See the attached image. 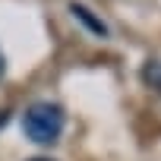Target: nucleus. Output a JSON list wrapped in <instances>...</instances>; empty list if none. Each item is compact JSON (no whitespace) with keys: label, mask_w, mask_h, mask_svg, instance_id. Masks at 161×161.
Listing matches in <instances>:
<instances>
[{"label":"nucleus","mask_w":161,"mask_h":161,"mask_svg":"<svg viewBox=\"0 0 161 161\" xmlns=\"http://www.w3.org/2000/svg\"><path fill=\"white\" fill-rule=\"evenodd\" d=\"M63 126H66V114L57 101H35L22 114V130L38 145H54L63 136Z\"/></svg>","instance_id":"nucleus-1"},{"label":"nucleus","mask_w":161,"mask_h":161,"mask_svg":"<svg viewBox=\"0 0 161 161\" xmlns=\"http://www.w3.org/2000/svg\"><path fill=\"white\" fill-rule=\"evenodd\" d=\"M69 13H73V19H79V22H82V25H86L95 38H108V35H111V29L104 25V19H98V16H95L86 3H76V0H73V3H69Z\"/></svg>","instance_id":"nucleus-2"},{"label":"nucleus","mask_w":161,"mask_h":161,"mask_svg":"<svg viewBox=\"0 0 161 161\" xmlns=\"http://www.w3.org/2000/svg\"><path fill=\"white\" fill-rule=\"evenodd\" d=\"M139 79H142V86L155 95H161V57H148L139 69Z\"/></svg>","instance_id":"nucleus-3"},{"label":"nucleus","mask_w":161,"mask_h":161,"mask_svg":"<svg viewBox=\"0 0 161 161\" xmlns=\"http://www.w3.org/2000/svg\"><path fill=\"white\" fill-rule=\"evenodd\" d=\"M7 73V57H3V51H0V76Z\"/></svg>","instance_id":"nucleus-4"},{"label":"nucleus","mask_w":161,"mask_h":161,"mask_svg":"<svg viewBox=\"0 0 161 161\" xmlns=\"http://www.w3.org/2000/svg\"><path fill=\"white\" fill-rule=\"evenodd\" d=\"M29 161H54V158H29Z\"/></svg>","instance_id":"nucleus-5"}]
</instances>
